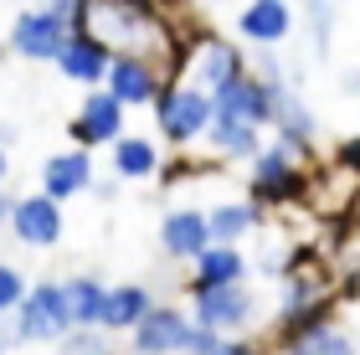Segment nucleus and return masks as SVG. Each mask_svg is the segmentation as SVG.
Here are the masks:
<instances>
[{
    "label": "nucleus",
    "instance_id": "nucleus-1",
    "mask_svg": "<svg viewBox=\"0 0 360 355\" xmlns=\"http://www.w3.org/2000/svg\"><path fill=\"white\" fill-rule=\"evenodd\" d=\"M72 31H83L108 57H144L160 67L170 52V21L155 0H77Z\"/></svg>",
    "mask_w": 360,
    "mask_h": 355
},
{
    "label": "nucleus",
    "instance_id": "nucleus-2",
    "mask_svg": "<svg viewBox=\"0 0 360 355\" xmlns=\"http://www.w3.org/2000/svg\"><path fill=\"white\" fill-rule=\"evenodd\" d=\"M68 330H72V314H68V299H62V283L26 288V299L11 309L15 340H62Z\"/></svg>",
    "mask_w": 360,
    "mask_h": 355
},
{
    "label": "nucleus",
    "instance_id": "nucleus-3",
    "mask_svg": "<svg viewBox=\"0 0 360 355\" xmlns=\"http://www.w3.org/2000/svg\"><path fill=\"white\" fill-rule=\"evenodd\" d=\"M155 119L170 144H191L211 124V93H201L195 83H165L155 98Z\"/></svg>",
    "mask_w": 360,
    "mask_h": 355
},
{
    "label": "nucleus",
    "instance_id": "nucleus-4",
    "mask_svg": "<svg viewBox=\"0 0 360 355\" xmlns=\"http://www.w3.org/2000/svg\"><path fill=\"white\" fill-rule=\"evenodd\" d=\"M195 319L191 325H201V330H211L221 340V335H232V330H242L252 319V294L242 283H221V288H195Z\"/></svg>",
    "mask_w": 360,
    "mask_h": 355
},
{
    "label": "nucleus",
    "instance_id": "nucleus-5",
    "mask_svg": "<svg viewBox=\"0 0 360 355\" xmlns=\"http://www.w3.org/2000/svg\"><path fill=\"white\" fill-rule=\"evenodd\" d=\"M273 98H278V88L257 83L252 72H242L226 88L211 93V114H217V119H242V124L263 129V124H273Z\"/></svg>",
    "mask_w": 360,
    "mask_h": 355
},
{
    "label": "nucleus",
    "instance_id": "nucleus-6",
    "mask_svg": "<svg viewBox=\"0 0 360 355\" xmlns=\"http://www.w3.org/2000/svg\"><path fill=\"white\" fill-rule=\"evenodd\" d=\"M160 67L144 57H108V72H103V93L119 108H134V103H155L160 98Z\"/></svg>",
    "mask_w": 360,
    "mask_h": 355
},
{
    "label": "nucleus",
    "instance_id": "nucleus-7",
    "mask_svg": "<svg viewBox=\"0 0 360 355\" xmlns=\"http://www.w3.org/2000/svg\"><path fill=\"white\" fill-rule=\"evenodd\" d=\"M304 175H299V155L283 150V144H268V150L252 155V196L257 201H288L299 196Z\"/></svg>",
    "mask_w": 360,
    "mask_h": 355
},
{
    "label": "nucleus",
    "instance_id": "nucleus-8",
    "mask_svg": "<svg viewBox=\"0 0 360 355\" xmlns=\"http://www.w3.org/2000/svg\"><path fill=\"white\" fill-rule=\"evenodd\" d=\"M62 41H68V21L46 15L41 6H37V11H21V15L11 21V46H15L21 57H31V62H57Z\"/></svg>",
    "mask_w": 360,
    "mask_h": 355
},
{
    "label": "nucleus",
    "instance_id": "nucleus-9",
    "mask_svg": "<svg viewBox=\"0 0 360 355\" xmlns=\"http://www.w3.org/2000/svg\"><path fill=\"white\" fill-rule=\"evenodd\" d=\"M11 232L26 242V247H57L62 242V206L57 201H46V196H21V201H11Z\"/></svg>",
    "mask_w": 360,
    "mask_h": 355
},
{
    "label": "nucleus",
    "instance_id": "nucleus-10",
    "mask_svg": "<svg viewBox=\"0 0 360 355\" xmlns=\"http://www.w3.org/2000/svg\"><path fill=\"white\" fill-rule=\"evenodd\" d=\"M129 335H134V355H180V345L191 335V319L180 309H165V304H150Z\"/></svg>",
    "mask_w": 360,
    "mask_h": 355
},
{
    "label": "nucleus",
    "instance_id": "nucleus-11",
    "mask_svg": "<svg viewBox=\"0 0 360 355\" xmlns=\"http://www.w3.org/2000/svg\"><path fill=\"white\" fill-rule=\"evenodd\" d=\"M124 134V108L108 98L103 88H93L83 108H77V119H72V139H77V150H93V144H113Z\"/></svg>",
    "mask_w": 360,
    "mask_h": 355
},
{
    "label": "nucleus",
    "instance_id": "nucleus-12",
    "mask_svg": "<svg viewBox=\"0 0 360 355\" xmlns=\"http://www.w3.org/2000/svg\"><path fill=\"white\" fill-rule=\"evenodd\" d=\"M93 186V160H88V150H62V155H52L41 165V196L46 201H68V196H77V191H88Z\"/></svg>",
    "mask_w": 360,
    "mask_h": 355
},
{
    "label": "nucleus",
    "instance_id": "nucleus-13",
    "mask_svg": "<svg viewBox=\"0 0 360 355\" xmlns=\"http://www.w3.org/2000/svg\"><path fill=\"white\" fill-rule=\"evenodd\" d=\"M191 72H195V88H201V93H217V88L232 83V77L248 72V62H242V52H237L232 41L211 37V41H201V52H195Z\"/></svg>",
    "mask_w": 360,
    "mask_h": 355
},
{
    "label": "nucleus",
    "instance_id": "nucleus-14",
    "mask_svg": "<svg viewBox=\"0 0 360 355\" xmlns=\"http://www.w3.org/2000/svg\"><path fill=\"white\" fill-rule=\"evenodd\" d=\"M57 67H62V77H72V83H83V88H103L108 52L93 37H83V31H68V41H62V52H57Z\"/></svg>",
    "mask_w": 360,
    "mask_h": 355
},
{
    "label": "nucleus",
    "instance_id": "nucleus-15",
    "mask_svg": "<svg viewBox=\"0 0 360 355\" xmlns=\"http://www.w3.org/2000/svg\"><path fill=\"white\" fill-rule=\"evenodd\" d=\"M288 26H293V11H288V0H248L237 15V31L248 41L257 46H278L288 37Z\"/></svg>",
    "mask_w": 360,
    "mask_h": 355
},
{
    "label": "nucleus",
    "instance_id": "nucleus-16",
    "mask_svg": "<svg viewBox=\"0 0 360 355\" xmlns=\"http://www.w3.org/2000/svg\"><path fill=\"white\" fill-rule=\"evenodd\" d=\"M160 247H165L170 257H201L211 247V237H206V217L201 212H170L165 221H160Z\"/></svg>",
    "mask_w": 360,
    "mask_h": 355
},
{
    "label": "nucleus",
    "instance_id": "nucleus-17",
    "mask_svg": "<svg viewBox=\"0 0 360 355\" xmlns=\"http://www.w3.org/2000/svg\"><path fill=\"white\" fill-rule=\"evenodd\" d=\"M150 288H139V283H119V288H108V299H103V319L98 325L103 330H134L144 309H150Z\"/></svg>",
    "mask_w": 360,
    "mask_h": 355
},
{
    "label": "nucleus",
    "instance_id": "nucleus-18",
    "mask_svg": "<svg viewBox=\"0 0 360 355\" xmlns=\"http://www.w3.org/2000/svg\"><path fill=\"white\" fill-rule=\"evenodd\" d=\"M242 273H248V263H242L237 247H221V242H211V247L195 257V288H221V283H242Z\"/></svg>",
    "mask_w": 360,
    "mask_h": 355
},
{
    "label": "nucleus",
    "instance_id": "nucleus-19",
    "mask_svg": "<svg viewBox=\"0 0 360 355\" xmlns=\"http://www.w3.org/2000/svg\"><path fill=\"white\" fill-rule=\"evenodd\" d=\"M62 299H68L72 330H98V319H103V299H108V288L98 283V278H72V283H62Z\"/></svg>",
    "mask_w": 360,
    "mask_h": 355
},
{
    "label": "nucleus",
    "instance_id": "nucleus-20",
    "mask_svg": "<svg viewBox=\"0 0 360 355\" xmlns=\"http://www.w3.org/2000/svg\"><path fill=\"white\" fill-rule=\"evenodd\" d=\"M206 139H211L217 155H232V160H252L257 155V129L242 124V119H217V114H211Z\"/></svg>",
    "mask_w": 360,
    "mask_h": 355
},
{
    "label": "nucleus",
    "instance_id": "nucleus-21",
    "mask_svg": "<svg viewBox=\"0 0 360 355\" xmlns=\"http://www.w3.org/2000/svg\"><path fill=\"white\" fill-rule=\"evenodd\" d=\"M113 170H119L124 181H144V175H155L160 170L155 144L139 139V134H119V139H113Z\"/></svg>",
    "mask_w": 360,
    "mask_h": 355
},
{
    "label": "nucleus",
    "instance_id": "nucleus-22",
    "mask_svg": "<svg viewBox=\"0 0 360 355\" xmlns=\"http://www.w3.org/2000/svg\"><path fill=\"white\" fill-rule=\"evenodd\" d=\"M252 227H257V206H248V201H226L217 212H206V237L221 242V247H232V242L242 232H252Z\"/></svg>",
    "mask_w": 360,
    "mask_h": 355
},
{
    "label": "nucleus",
    "instance_id": "nucleus-23",
    "mask_svg": "<svg viewBox=\"0 0 360 355\" xmlns=\"http://www.w3.org/2000/svg\"><path fill=\"white\" fill-rule=\"evenodd\" d=\"M288 355H355V345H350V335H340V330H330V325H314V330H299V335H293Z\"/></svg>",
    "mask_w": 360,
    "mask_h": 355
},
{
    "label": "nucleus",
    "instance_id": "nucleus-24",
    "mask_svg": "<svg viewBox=\"0 0 360 355\" xmlns=\"http://www.w3.org/2000/svg\"><path fill=\"white\" fill-rule=\"evenodd\" d=\"M21 299H26V278H21V268L0 263V319H6Z\"/></svg>",
    "mask_w": 360,
    "mask_h": 355
},
{
    "label": "nucleus",
    "instance_id": "nucleus-25",
    "mask_svg": "<svg viewBox=\"0 0 360 355\" xmlns=\"http://www.w3.org/2000/svg\"><path fill=\"white\" fill-rule=\"evenodd\" d=\"M57 355H108V345L98 340V330H68Z\"/></svg>",
    "mask_w": 360,
    "mask_h": 355
},
{
    "label": "nucleus",
    "instance_id": "nucleus-26",
    "mask_svg": "<svg viewBox=\"0 0 360 355\" xmlns=\"http://www.w3.org/2000/svg\"><path fill=\"white\" fill-rule=\"evenodd\" d=\"M217 345H221V340H217V335H211V330L191 325V335H186V345H180V355H211Z\"/></svg>",
    "mask_w": 360,
    "mask_h": 355
},
{
    "label": "nucleus",
    "instance_id": "nucleus-27",
    "mask_svg": "<svg viewBox=\"0 0 360 355\" xmlns=\"http://www.w3.org/2000/svg\"><path fill=\"white\" fill-rule=\"evenodd\" d=\"M340 165H350V170H360V134L340 144Z\"/></svg>",
    "mask_w": 360,
    "mask_h": 355
},
{
    "label": "nucleus",
    "instance_id": "nucleus-28",
    "mask_svg": "<svg viewBox=\"0 0 360 355\" xmlns=\"http://www.w3.org/2000/svg\"><path fill=\"white\" fill-rule=\"evenodd\" d=\"M211 355H257V350H252V345H237V340H221Z\"/></svg>",
    "mask_w": 360,
    "mask_h": 355
},
{
    "label": "nucleus",
    "instance_id": "nucleus-29",
    "mask_svg": "<svg viewBox=\"0 0 360 355\" xmlns=\"http://www.w3.org/2000/svg\"><path fill=\"white\" fill-rule=\"evenodd\" d=\"M6 217H11V196L0 191V227H6Z\"/></svg>",
    "mask_w": 360,
    "mask_h": 355
},
{
    "label": "nucleus",
    "instance_id": "nucleus-30",
    "mask_svg": "<svg viewBox=\"0 0 360 355\" xmlns=\"http://www.w3.org/2000/svg\"><path fill=\"white\" fill-rule=\"evenodd\" d=\"M6 170H11V160H6V150H0V181H6Z\"/></svg>",
    "mask_w": 360,
    "mask_h": 355
},
{
    "label": "nucleus",
    "instance_id": "nucleus-31",
    "mask_svg": "<svg viewBox=\"0 0 360 355\" xmlns=\"http://www.w3.org/2000/svg\"><path fill=\"white\" fill-rule=\"evenodd\" d=\"M0 355H6V340H0Z\"/></svg>",
    "mask_w": 360,
    "mask_h": 355
}]
</instances>
